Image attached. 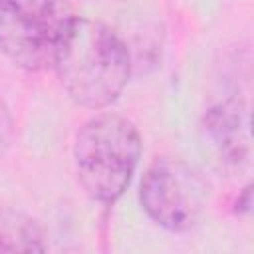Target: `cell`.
Wrapping results in <instances>:
<instances>
[{
  "label": "cell",
  "instance_id": "obj_6",
  "mask_svg": "<svg viewBox=\"0 0 254 254\" xmlns=\"http://www.w3.org/2000/svg\"><path fill=\"white\" fill-rule=\"evenodd\" d=\"M44 232L38 222L24 212L0 208V252H42Z\"/></svg>",
  "mask_w": 254,
  "mask_h": 254
},
{
  "label": "cell",
  "instance_id": "obj_3",
  "mask_svg": "<svg viewBox=\"0 0 254 254\" xmlns=\"http://www.w3.org/2000/svg\"><path fill=\"white\" fill-rule=\"evenodd\" d=\"M73 18L67 0H0V50L22 69H46Z\"/></svg>",
  "mask_w": 254,
  "mask_h": 254
},
{
  "label": "cell",
  "instance_id": "obj_7",
  "mask_svg": "<svg viewBox=\"0 0 254 254\" xmlns=\"http://www.w3.org/2000/svg\"><path fill=\"white\" fill-rule=\"evenodd\" d=\"M10 135H12V117L6 103L0 99V153L10 143Z\"/></svg>",
  "mask_w": 254,
  "mask_h": 254
},
{
  "label": "cell",
  "instance_id": "obj_2",
  "mask_svg": "<svg viewBox=\"0 0 254 254\" xmlns=\"http://www.w3.org/2000/svg\"><path fill=\"white\" fill-rule=\"evenodd\" d=\"M139 157V131L121 115H95L77 131L73 145L77 181L97 202L111 204L127 190Z\"/></svg>",
  "mask_w": 254,
  "mask_h": 254
},
{
  "label": "cell",
  "instance_id": "obj_5",
  "mask_svg": "<svg viewBox=\"0 0 254 254\" xmlns=\"http://www.w3.org/2000/svg\"><path fill=\"white\" fill-rule=\"evenodd\" d=\"M200 147L222 171H240L248 163V113L240 99L222 101L204 113Z\"/></svg>",
  "mask_w": 254,
  "mask_h": 254
},
{
  "label": "cell",
  "instance_id": "obj_1",
  "mask_svg": "<svg viewBox=\"0 0 254 254\" xmlns=\"http://www.w3.org/2000/svg\"><path fill=\"white\" fill-rule=\"evenodd\" d=\"M52 67L75 103L103 109L125 89L131 56L113 28L89 18H73Z\"/></svg>",
  "mask_w": 254,
  "mask_h": 254
},
{
  "label": "cell",
  "instance_id": "obj_4",
  "mask_svg": "<svg viewBox=\"0 0 254 254\" xmlns=\"http://www.w3.org/2000/svg\"><path fill=\"white\" fill-rule=\"evenodd\" d=\"M208 189L202 177L179 159H157L141 179L139 202L165 230H190L202 216Z\"/></svg>",
  "mask_w": 254,
  "mask_h": 254
}]
</instances>
